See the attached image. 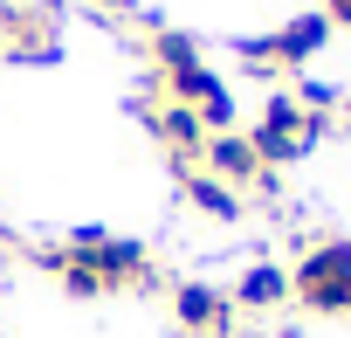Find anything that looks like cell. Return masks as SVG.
<instances>
[{
	"label": "cell",
	"mask_w": 351,
	"mask_h": 338,
	"mask_svg": "<svg viewBox=\"0 0 351 338\" xmlns=\"http://www.w3.org/2000/svg\"><path fill=\"white\" fill-rule=\"evenodd\" d=\"M289 297L317 317H351V242H317L289 269Z\"/></svg>",
	"instance_id": "cell-1"
},
{
	"label": "cell",
	"mask_w": 351,
	"mask_h": 338,
	"mask_svg": "<svg viewBox=\"0 0 351 338\" xmlns=\"http://www.w3.org/2000/svg\"><path fill=\"white\" fill-rule=\"evenodd\" d=\"M62 256L83 262L104 290H138V283H152V256H145V242H124V235H104V228H76Z\"/></svg>",
	"instance_id": "cell-2"
},
{
	"label": "cell",
	"mask_w": 351,
	"mask_h": 338,
	"mask_svg": "<svg viewBox=\"0 0 351 338\" xmlns=\"http://www.w3.org/2000/svg\"><path fill=\"white\" fill-rule=\"evenodd\" d=\"M317 131H324V117L317 111H303L296 97H269L262 104V117H255V131H248V145L262 152V166H289V159H303L310 145H317Z\"/></svg>",
	"instance_id": "cell-3"
},
{
	"label": "cell",
	"mask_w": 351,
	"mask_h": 338,
	"mask_svg": "<svg viewBox=\"0 0 351 338\" xmlns=\"http://www.w3.org/2000/svg\"><path fill=\"white\" fill-rule=\"evenodd\" d=\"M324 42H330V21H324V14H296V21H282L269 42H241V56H248L262 76H282V69H303L310 56H324Z\"/></svg>",
	"instance_id": "cell-4"
},
{
	"label": "cell",
	"mask_w": 351,
	"mask_h": 338,
	"mask_svg": "<svg viewBox=\"0 0 351 338\" xmlns=\"http://www.w3.org/2000/svg\"><path fill=\"white\" fill-rule=\"evenodd\" d=\"M200 173H214L221 187H269V166H262V152L248 145V131H207V145H200Z\"/></svg>",
	"instance_id": "cell-5"
},
{
	"label": "cell",
	"mask_w": 351,
	"mask_h": 338,
	"mask_svg": "<svg viewBox=\"0 0 351 338\" xmlns=\"http://www.w3.org/2000/svg\"><path fill=\"white\" fill-rule=\"evenodd\" d=\"M145 124L158 131V145H165L172 159H180L186 173L200 166V145H207V124H200V111H193V104H180V97H165V104H152V111H145Z\"/></svg>",
	"instance_id": "cell-6"
},
{
	"label": "cell",
	"mask_w": 351,
	"mask_h": 338,
	"mask_svg": "<svg viewBox=\"0 0 351 338\" xmlns=\"http://www.w3.org/2000/svg\"><path fill=\"white\" fill-rule=\"evenodd\" d=\"M172 317H180V331H193V338H228L234 304L221 290H207V283H172Z\"/></svg>",
	"instance_id": "cell-7"
},
{
	"label": "cell",
	"mask_w": 351,
	"mask_h": 338,
	"mask_svg": "<svg viewBox=\"0 0 351 338\" xmlns=\"http://www.w3.org/2000/svg\"><path fill=\"white\" fill-rule=\"evenodd\" d=\"M0 35H8L14 56H49L56 49V21L42 8H0Z\"/></svg>",
	"instance_id": "cell-8"
},
{
	"label": "cell",
	"mask_w": 351,
	"mask_h": 338,
	"mask_svg": "<svg viewBox=\"0 0 351 338\" xmlns=\"http://www.w3.org/2000/svg\"><path fill=\"white\" fill-rule=\"evenodd\" d=\"M282 297H289V269H276V262H255V269L234 283V297H228V304H234V311H276Z\"/></svg>",
	"instance_id": "cell-9"
},
{
	"label": "cell",
	"mask_w": 351,
	"mask_h": 338,
	"mask_svg": "<svg viewBox=\"0 0 351 338\" xmlns=\"http://www.w3.org/2000/svg\"><path fill=\"white\" fill-rule=\"evenodd\" d=\"M152 63H158V83H172V76L200 69V49H193V35H180V28H152Z\"/></svg>",
	"instance_id": "cell-10"
},
{
	"label": "cell",
	"mask_w": 351,
	"mask_h": 338,
	"mask_svg": "<svg viewBox=\"0 0 351 338\" xmlns=\"http://www.w3.org/2000/svg\"><path fill=\"white\" fill-rule=\"evenodd\" d=\"M186 201H193L200 214H214V221H241V194H234V187H221L214 173H200V166L186 173Z\"/></svg>",
	"instance_id": "cell-11"
},
{
	"label": "cell",
	"mask_w": 351,
	"mask_h": 338,
	"mask_svg": "<svg viewBox=\"0 0 351 338\" xmlns=\"http://www.w3.org/2000/svg\"><path fill=\"white\" fill-rule=\"evenodd\" d=\"M324 21H330V28H337V21L351 28V0H324Z\"/></svg>",
	"instance_id": "cell-12"
},
{
	"label": "cell",
	"mask_w": 351,
	"mask_h": 338,
	"mask_svg": "<svg viewBox=\"0 0 351 338\" xmlns=\"http://www.w3.org/2000/svg\"><path fill=\"white\" fill-rule=\"evenodd\" d=\"M97 8H131V0H97Z\"/></svg>",
	"instance_id": "cell-13"
}]
</instances>
